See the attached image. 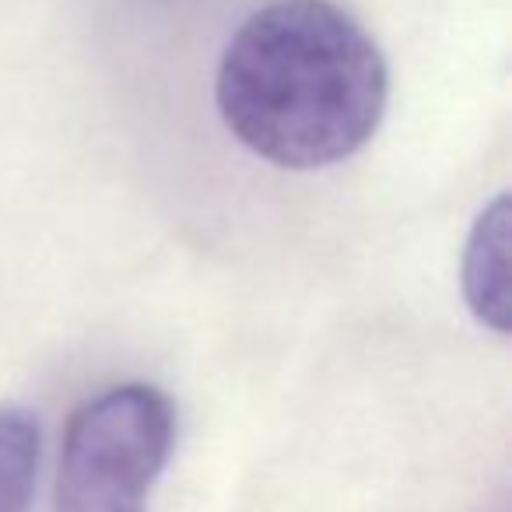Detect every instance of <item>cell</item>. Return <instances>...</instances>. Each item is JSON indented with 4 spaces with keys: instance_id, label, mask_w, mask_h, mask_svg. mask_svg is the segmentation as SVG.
I'll return each mask as SVG.
<instances>
[{
    "instance_id": "obj_1",
    "label": "cell",
    "mask_w": 512,
    "mask_h": 512,
    "mask_svg": "<svg viewBox=\"0 0 512 512\" xmlns=\"http://www.w3.org/2000/svg\"><path fill=\"white\" fill-rule=\"evenodd\" d=\"M390 71L376 39L334 0H271L225 43L214 106L228 134L278 169L313 172L376 137Z\"/></svg>"
},
{
    "instance_id": "obj_2",
    "label": "cell",
    "mask_w": 512,
    "mask_h": 512,
    "mask_svg": "<svg viewBox=\"0 0 512 512\" xmlns=\"http://www.w3.org/2000/svg\"><path fill=\"white\" fill-rule=\"evenodd\" d=\"M176 446V404L155 383H120L71 414L53 512H148Z\"/></svg>"
},
{
    "instance_id": "obj_3",
    "label": "cell",
    "mask_w": 512,
    "mask_h": 512,
    "mask_svg": "<svg viewBox=\"0 0 512 512\" xmlns=\"http://www.w3.org/2000/svg\"><path fill=\"white\" fill-rule=\"evenodd\" d=\"M463 299L477 323L495 334L509 330V197L498 193L463 246Z\"/></svg>"
},
{
    "instance_id": "obj_4",
    "label": "cell",
    "mask_w": 512,
    "mask_h": 512,
    "mask_svg": "<svg viewBox=\"0 0 512 512\" xmlns=\"http://www.w3.org/2000/svg\"><path fill=\"white\" fill-rule=\"evenodd\" d=\"M39 470V425L32 414L0 407V512H29Z\"/></svg>"
}]
</instances>
